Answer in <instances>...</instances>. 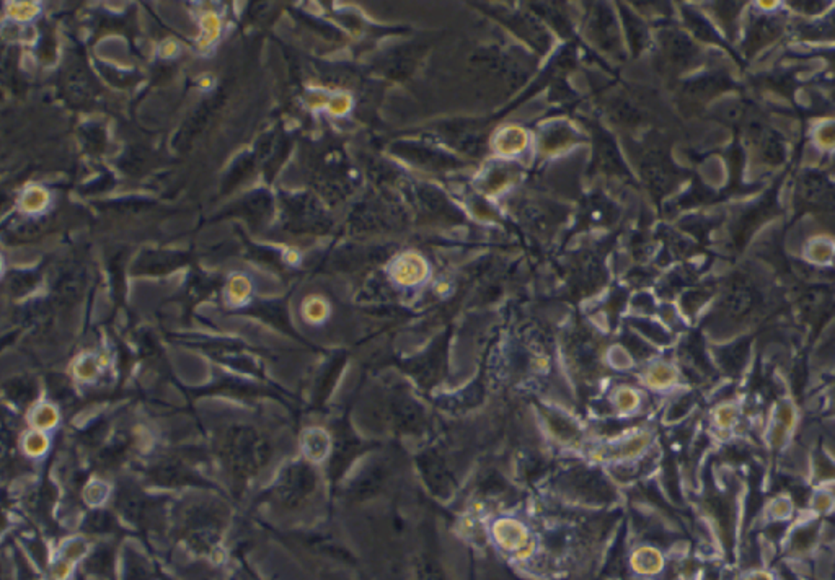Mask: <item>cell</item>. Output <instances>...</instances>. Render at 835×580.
I'll use <instances>...</instances> for the list:
<instances>
[{
	"instance_id": "6da1fadb",
	"label": "cell",
	"mask_w": 835,
	"mask_h": 580,
	"mask_svg": "<svg viewBox=\"0 0 835 580\" xmlns=\"http://www.w3.org/2000/svg\"><path fill=\"white\" fill-rule=\"evenodd\" d=\"M495 536L498 543L506 549H520L524 548L527 533L518 521L501 520L495 526Z\"/></svg>"
},
{
	"instance_id": "7a4b0ae2",
	"label": "cell",
	"mask_w": 835,
	"mask_h": 580,
	"mask_svg": "<svg viewBox=\"0 0 835 580\" xmlns=\"http://www.w3.org/2000/svg\"><path fill=\"white\" fill-rule=\"evenodd\" d=\"M804 256L809 263L824 266L835 258V241L829 236H814L804 246Z\"/></svg>"
},
{
	"instance_id": "3957f363",
	"label": "cell",
	"mask_w": 835,
	"mask_h": 580,
	"mask_svg": "<svg viewBox=\"0 0 835 580\" xmlns=\"http://www.w3.org/2000/svg\"><path fill=\"white\" fill-rule=\"evenodd\" d=\"M631 564L635 565V570H638V572L656 574L663 569L664 560L659 551L653 548H641L631 558Z\"/></svg>"
},
{
	"instance_id": "277c9868",
	"label": "cell",
	"mask_w": 835,
	"mask_h": 580,
	"mask_svg": "<svg viewBox=\"0 0 835 580\" xmlns=\"http://www.w3.org/2000/svg\"><path fill=\"white\" fill-rule=\"evenodd\" d=\"M646 380H648L651 388L665 390L677 381V372L674 370V367L668 364H656L649 369Z\"/></svg>"
},
{
	"instance_id": "5b68a950",
	"label": "cell",
	"mask_w": 835,
	"mask_h": 580,
	"mask_svg": "<svg viewBox=\"0 0 835 580\" xmlns=\"http://www.w3.org/2000/svg\"><path fill=\"white\" fill-rule=\"evenodd\" d=\"M303 450H306V455L312 458V460H322V458L326 455L328 450V437L318 429L308 430V432L303 435Z\"/></svg>"
},
{
	"instance_id": "8992f818",
	"label": "cell",
	"mask_w": 835,
	"mask_h": 580,
	"mask_svg": "<svg viewBox=\"0 0 835 580\" xmlns=\"http://www.w3.org/2000/svg\"><path fill=\"white\" fill-rule=\"evenodd\" d=\"M713 420L718 429L730 432L737 424V420H739V408H737L735 403H723L714 409Z\"/></svg>"
},
{
	"instance_id": "52a82bcc",
	"label": "cell",
	"mask_w": 835,
	"mask_h": 580,
	"mask_svg": "<svg viewBox=\"0 0 835 580\" xmlns=\"http://www.w3.org/2000/svg\"><path fill=\"white\" fill-rule=\"evenodd\" d=\"M57 420H59V414H57L54 406L51 404H40L31 413V422L38 429H50L57 424Z\"/></svg>"
},
{
	"instance_id": "ba28073f",
	"label": "cell",
	"mask_w": 835,
	"mask_h": 580,
	"mask_svg": "<svg viewBox=\"0 0 835 580\" xmlns=\"http://www.w3.org/2000/svg\"><path fill=\"white\" fill-rule=\"evenodd\" d=\"M813 139L820 152H835V124H820Z\"/></svg>"
},
{
	"instance_id": "9c48e42d",
	"label": "cell",
	"mask_w": 835,
	"mask_h": 580,
	"mask_svg": "<svg viewBox=\"0 0 835 580\" xmlns=\"http://www.w3.org/2000/svg\"><path fill=\"white\" fill-rule=\"evenodd\" d=\"M47 447H50L47 437L43 432H40V430H33V432L27 434V437L23 438V450L31 457L43 455V453L47 450Z\"/></svg>"
},
{
	"instance_id": "30bf717a",
	"label": "cell",
	"mask_w": 835,
	"mask_h": 580,
	"mask_svg": "<svg viewBox=\"0 0 835 580\" xmlns=\"http://www.w3.org/2000/svg\"><path fill=\"white\" fill-rule=\"evenodd\" d=\"M791 512H793V505L786 497H778V499L772 501V504L769 505L770 520H785L791 515Z\"/></svg>"
},
{
	"instance_id": "8fae6325",
	"label": "cell",
	"mask_w": 835,
	"mask_h": 580,
	"mask_svg": "<svg viewBox=\"0 0 835 580\" xmlns=\"http://www.w3.org/2000/svg\"><path fill=\"white\" fill-rule=\"evenodd\" d=\"M617 403H619V408L620 409L631 411V409L636 408V404H638V396H636L631 390H624L619 395V399H617Z\"/></svg>"
},
{
	"instance_id": "7c38bea8",
	"label": "cell",
	"mask_w": 835,
	"mask_h": 580,
	"mask_svg": "<svg viewBox=\"0 0 835 580\" xmlns=\"http://www.w3.org/2000/svg\"><path fill=\"white\" fill-rule=\"evenodd\" d=\"M742 580H776L774 572L767 569H752L744 574Z\"/></svg>"
},
{
	"instance_id": "4fadbf2b",
	"label": "cell",
	"mask_w": 835,
	"mask_h": 580,
	"mask_svg": "<svg viewBox=\"0 0 835 580\" xmlns=\"http://www.w3.org/2000/svg\"><path fill=\"white\" fill-rule=\"evenodd\" d=\"M85 551H86V546H85L84 541L75 540V541H72V543L67 544L66 554H67V558L75 559V558H80V556L84 554Z\"/></svg>"
}]
</instances>
